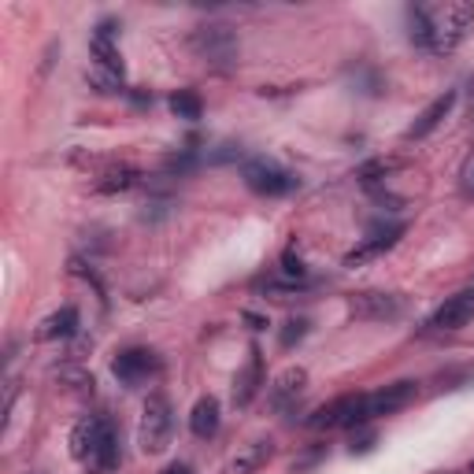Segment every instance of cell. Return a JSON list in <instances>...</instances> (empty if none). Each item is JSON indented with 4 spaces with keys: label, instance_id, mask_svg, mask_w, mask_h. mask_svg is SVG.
Listing matches in <instances>:
<instances>
[{
    "label": "cell",
    "instance_id": "obj_1",
    "mask_svg": "<svg viewBox=\"0 0 474 474\" xmlns=\"http://www.w3.org/2000/svg\"><path fill=\"white\" fill-rule=\"evenodd\" d=\"M474 26L470 0H441V4H411L408 8V38L434 56H449L463 45Z\"/></svg>",
    "mask_w": 474,
    "mask_h": 474
},
{
    "label": "cell",
    "instance_id": "obj_2",
    "mask_svg": "<svg viewBox=\"0 0 474 474\" xmlns=\"http://www.w3.org/2000/svg\"><path fill=\"white\" fill-rule=\"evenodd\" d=\"M71 456L90 474H111L119 467V434L104 415H90L71 430Z\"/></svg>",
    "mask_w": 474,
    "mask_h": 474
},
{
    "label": "cell",
    "instance_id": "obj_3",
    "mask_svg": "<svg viewBox=\"0 0 474 474\" xmlns=\"http://www.w3.org/2000/svg\"><path fill=\"white\" fill-rule=\"evenodd\" d=\"M237 48L241 41L234 34V26L227 22H204L189 34V52L208 67H230L237 60Z\"/></svg>",
    "mask_w": 474,
    "mask_h": 474
},
{
    "label": "cell",
    "instance_id": "obj_4",
    "mask_svg": "<svg viewBox=\"0 0 474 474\" xmlns=\"http://www.w3.org/2000/svg\"><path fill=\"white\" fill-rule=\"evenodd\" d=\"M171 434H175V411H171V401L163 393H152L142 408V427H137V444L142 452L149 456H159L167 444H171Z\"/></svg>",
    "mask_w": 474,
    "mask_h": 474
},
{
    "label": "cell",
    "instance_id": "obj_5",
    "mask_svg": "<svg viewBox=\"0 0 474 474\" xmlns=\"http://www.w3.org/2000/svg\"><path fill=\"white\" fill-rule=\"evenodd\" d=\"M241 178L256 197H286V193L300 189V178L293 171H286V167L271 163V159H248L241 167Z\"/></svg>",
    "mask_w": 474,
    "mask_h": 474
},
{
    "label": "cell",
    "instance_id": "obj_6",
    "mask_svg": "<svg viewBox=\"0 0 474 474\" xmlns=\"http://www.w3.org/2000/svg\"><path fill=\"white\" fill-rule=\"evenodd\" d=\"M159 371H163V359H159L152 349H145V345H130V349H123L116 359H111V375H116L126 389L145 385V382L156 378Z\"/></svg>",
    "mask_w": 474,
    "mask_h": 474
},
{
    "label": "cell",
    "instance_id": "obj_7",
    "mask_svg": "<svg viewBox=\"0 0 474 474\" xmlns=\"http://www.w3.org/2000/svg\"><path fill=\"white\" fill-rule=\"evenodd\" d=\"M308 427L312 430H356V427H367L364 423V393H345L338 401L323 404L315 415H308Z\"/></svg>",
    "mask_w": 474,
    "mask_h": 474
},
{
    "label": "cell",
    "instance_id": "obj_8",
    "mask_svg": "<svg viewBox=\"0 0 474 474\" xmlns=\"http://www.w3.org/2000/svg\"><path fill=\"white\" fill-rule=\"evenodd\" d=\"M415 397H419V382H411V378L382 385V389H375V393H364V423H375V419H382V415L404 411Z\"/></svg>",
    "mask_w": 474,
    "mask_h": 474
},
{
    "label": "cell",
    "instance_id": "obj_9",
    "mask_svg": "<svg viewBox=\"0 0 474 474\" xmlns=\"http://www.w3.org/2000/svg\"><path fill=\"white\" fill-rule=\"evenodd\" d=\"M349 312L364 323H385V319H397L404 312V297H397V293H356L349 300Z\"/></svg>",
    "mask_w": 474,
    "mask_h": 474
},
{
    "label": "cell",
    "instance_id": "obj_10",
    "mask_svg": "<svg viewBox=\"0 0 474 474\" xmlns=\"http://www.w3.org/2000/svg\"><path fill=\"white\" fill-rule=\"evenodd\" d=\"M470 319H474V289L456 293V297L444 300L441 308L427 319V330H434V333H452V330H463Z\"/></svg>",
    "mask_w": 474,
    "mask_h": 474
},
{
    "label": "cell",
    "instance_id": "obj_11",
    "mask_svg": "<svg viewBox=\"0 0 474 474\" xmlns=\"http://www.w3.org/2000/svg\"><path fill=\"white\" fill-rule=\"evenodd\" d=\"M304 389H308V371H304V367H286L282 375L274 378V385L267 389V401H271L274 411H289L304 397Z\"/></svg>",
    "mask_w": 474,
    "mask_h": 474
},
{
    "label": "cell",
    "instance_id": "obj_12",
    "mask_svg": "<svg viewBox=\"0 0 474 474\" xmlns=\"http://www.w3.org/2000/svg\"><path fill=\"white\" fill-rule=\"evenodd\" d=\"M263 385H267L263 382V352L260 349H248V364L234 378V408H248Z\"/></svg>",
    "mask_w": 474,
    "mask_h": 474
},
{
    "label": "cell",
    "instance_id": "obj_13",
    "mask_svg": "<svg viewBox=\"0 0 474 474\" xmlns=\"http://www.w3.org/2000/svg\"><path fill=\"white\" fill-rule=\"evenodd\" d=\"M452 104H456V90H449V93H441L437 100H430V104L419 111V119H415V123L404 130V142H419V137L434 134V130L444 123V116L452 111Z\"/></svg>",
    "mask_w": 474,
    "mask_h": 474
},
{
    "label": "cell",
    "instance_id": "obj_14",
    "mask_svg": "<svg viewBox=\"0 0 474 474\" xmlns=\"http://www.w3.org/2000/svg\"><path fill=\"white\" fill-rule=\"evenodd\" d=\"M401 234H404V222H393V227H385V230H375L364 245L352 248V253L345 256V267H359V263H367V260L389 253V248H393V245L401 241Z\"/></svg>",
    "mask_w": 474,
    "mask_h": 474
},
{
    "label": "cell",
    "instance_id": "obj_15",
    "mask_svg": "<svg viewBox=\"0 0 474 474\" xmlns=\"http://www.w3.org/2000/svg\"><path fill=\"white\" fill-rule=\"evenodd\" d=\"M274 456V444L271 441H253L248 449H241L227 467H222V474H260Z\"/></svg>",
    "mask_w": 474,
    "mask_h": 474
},
{
    "label": "cell",
    "instance_id": "obj_16",
    "mask_svg": "<svg viewBox=\"0 0 474 474\" xmlns=\"http://www.w3.org/2000/svg\"><path fill=\"white\" fill-rule=\"evenodd\" d=\"M78 326H82L78 308H74V304H64L60 312H52V315L41 323L38 338H41V341H67V338H74V333H78Z\"/></svg>",
    "mask_w": 474,
    "mask_h": 474
},
{
    "label": "cell",
    "instance_id": "obj_17",
    "mask_svg": "<svg viewBox=\"0 0 474 474\" xmlns=\"http://www.w3.org/2000/svg\"><path fill=\"white\" fill-rule=\"evenodd\" d=\"M219 423H222V408H219L215 397H201L197 404H193V415H189L193 437H201V441L215 437V434H219Z\"/></svg>",
    "mask_w": 474,
    "mask_h": 474
},
{
    "label": "cell",
    "instance_id": "obj_18",
    "mask_svg": "<svg viewBox=\"0 0 474 474\" xmlns=\"http://www.w3.org/2000/svg\"><path fill=\"white\" fill-rule=\"evenodd\" d=\"M167 108H171V116H175V119H185V123L204 119V100H201L197 93H193V90H178V93H171Z\"/></svg>",
    "mask_w": 474,
    "mask_h": 474
},
{
    "label": "cell",
    "instance_id": "obj_19",
    "mask_svg": "<svg viewBox=\"0 0 474 474\" xmlns=\"http://www.w3.org/2000/svg\"><path fill=\"white\" fill-rule=\"evenodd\" d=\"M137 182H142V171H134V167H116V171H108V175L97 182V189H100V193H126V189H134Z\"/></svg>",
    "mask_w": 474,
    "mask_h": 474
},
{
    "label": "cell",
    "instance_id": "obj_20",
    "mask_svg": "<svg viewBox=\"0 0 474 474\" xmlns=\"http://www.w3.org/2000/svg\"><path fill=\"white\" fill-rule=\"evenodd\" d=\"M90 82H93L97 93H123L126 74H123V71H108V67H93V71H90Z\"/></svg>",
    "mask_w": 474,
    "mask_h": 474
},
{
    "label": "cell",
    "instance_id": "obj_21",
    "mask_svg": "<svg viewBox=\"0 0 474 474\" xmlns=\"http://www.w3.org/2000/svg\"><path fill=\"white\" fill-rule=\"evenodd\" d=\"M393 159H371V163H364V167H359V171H356V178L359 182H364V185H375V182H382L389 171H393Z\"/></svg>",
    "mask_w": 474,
    "mask_h": 474
},
{
    "label": "cell",
    "instance_id": "obj_22",
    "mask_svg": "<svg viewBox=\"0 0 474 474\" xmlns=\"http://www.w3.org/2000/svg\"><path fill=\"white\" fill-rule=\"evenodd\" d=\"M375 444H378V434H375L371 427H356L349 452H352V456H367V452H375Z\"/></svg>",
    "mask_w": 474,
    "mask_h": 474
},
{
    "label": "cell",
    "instance_id": "obj_23",
    "mask_svg": "<svg viewBox=\"0 0 474 474\" xmlns=\"http://www.w3.org/2000/svg\"><path fill=\"white\" fill-rule=\"evenodd\" d=\"M304 338H308V319H289V323L282 326V333H278V341H282L286 349L300 345Z\"/></svg>",
    "mask_w": 474,
    "mask_h": 474
},
{
    "label": "cell",
    "instance_id": "obj_24",
    "mask_svg": "<svg viewBox=\"0 0 474 474\" xmlns=\"http://www.w3.org/2000/svg\"><path fill=\"white\" fill-rule=\"evenodd\" d=\"M282 274L297 278V282H304V274H308V271H304V260L293 253V248H286V256H282Z\"/></svg>",
    "mask_w": 474,
    "mask_h": 474
},
{
    "label": "cell",
    "instance_id": "obj_25",
    "mask_svg": "<svg viewBox=\"0 0 474 474\" xmlns=\"http://www.w3.org/2000/svg\"><path fill=\"white\" fill-rule=\"evenodd\" d=\"M193 167H197V156H193V152H182V156L167 159V171H171V175H189Z\"/></svg>",
    "mask_w": 474,
    "mask_h": 474
},
{
    "label": "cell",
    "instance_id": "obj_26",
    "mask_svg": "<svg viewBox=\"0 0 474 474\" xmlns=\"http://www.w3.org/2000/svg\"><path fill=\"white\" fill-rule=\"evenodd\" d=\"M326 456V444H315V449L308 452V456H300V460H293V474H304V470H308V467H315L319 460Z\"/></svg>",
    "mask_w": 474,
    "mask_h": 474
},
{
    "label": "cell",
    "instance_id": "obj_27",
    "mask_svg": "<svg viewBox=\"0 0 474 474\" xmlns=\"http://www.w3.org/2000/svg\"><path fill=\"white\" fill-rule=\"evenodd\" d=\"M163 474H193V467L189 463H167Z\"/></svg>",
    "mask_w": 474,
    "mask_h": 474
},
{
    "label": "cell",
    "instance_id": "obj_28",
    "mask_svg": "<svg viewBox=\"0 0 474 474\" xmlns=\"http://www.w3.org/2000/svg\"><path fill=\"white\" fill-rule=\"evenodd\" d=\"M463 178H467V182H463V185H467V193H474V159L467 163V171H463Z\"/></svg>",
    "mask_w": 474,
    "mask_h": 474
},
{
    "label": "cell",
    "instance_id": "obj_29",
    "mask_svg": "<svg viewBox=\"0 0 474 474\" xmlns=\"http://www.w3.org/2000/svg\"><path fill=\"white\" fill-rule=\"evenodd\" d=\"M245 323H253V330H263V326H267V319H260V315H253V312L245 315Z\"/></svg>",
    "mask_w": 474,
    "mask_h": 474
},
{
    "label": "cell",
    "instance_id": "obj_30",
    "mask_svg": "<svg viewBox=\"0 0 474 474\" xmlns=\"http://www.w3.org/2000/svg\"><path fill=\"white\" fill-rule=\"evenodd\" d=\"M470 474H474V467H470Z\"/></svg>",
    "mask_w": 474,
    "mask_h": 474
}]
</instances>
